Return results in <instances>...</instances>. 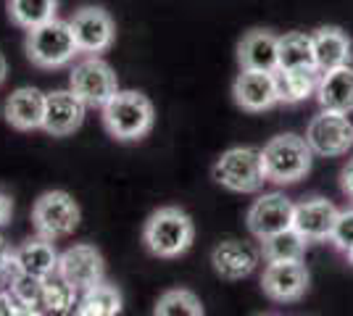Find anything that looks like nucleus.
Masks as SVG:
<instances>
[{
	"label": "nucleus",
	"mask_w": 353,
	"mask_h": 316,
	"mask_svg": "<svg viewBox=\"0 0 353 316\" xmlns=\"http://www.w3.org/2000/svg\"><path fill=\"white\" fill-rule=\"evenodd\" d=\"M101 121L108 135L119 143H137L153 129L156 111L150 98L140 90H119L101 108Z\"/></svg>",
	"instance_id": "obj_1"
},
{
	"label": "nucleus",
	"mask_w": 353,
	"mask_h": 316,
	"mask_svg": "<svg viewBox=\"0 0 353 316\" xmlns=\"http://www.w3.org/2000/svg\"><path fill=\"white\" fill-rule=\"evenodd\" d=\"M21 316H50V314H48L45 308H27V311H24Z\"/></svg>",
	"instance_id": "obj_35"
},
{
	"label": "nucleus",
	"mask_w": 353,
	"mask_h": 316,
	"mask_svg": "<svg viewBox=\"0 0 353 316\" xmlns=\"http://www.w3.org/2000/svg\"><path fill=\"white\" fill-rule=\"evenodd\" d=\"M309 242L295 227L290 229H282L272 238L261 240V256L272 264V261H303L306 251H309Z\"/></svg>",
	"instance_id": "obj_25"
},
{
	"label": "nucleus",
	"mask_w": 353,
	"mask_h": 316,
	"mask_svg": "<svg viewBox=\"0 0 353 316\" xmlns=\"http://www.w3.org/2000/svg\"><path fill=\"white\" fill-rule=\"evenodd\" d=\"M316 101L324 111H338V114H351L353 111V66H338L322 72L319 87H316Z\"/></svg>",
	"instance_id": "obj_20"
},
{
	"label": "nucleus",
	"mask_w": 353,
	"mask_h": 316,
	"mask_svg": "<svg viewBox=\"0 0 353 316\" xmlns=\"http://www.w3.org/2000/svg\"><path fill=\"white\" fill-rule=\"evenodd\" d=\"M192 240H195V224L190 213L176 206L153 211L143 224V245L156 258H179L190 251Z\"/></svg>",
	"instance_id": "obj_2"
},
{
	"label": "nucleus",
	"mask_w": 353,
	"mask_h": 316,
	"mask_svg": "<svg viewBox=\"0 0 353 316\" xmlns=\"http://www.w3.org/2000/svg\"><path fill=\"white\" fill-rule=\"evenodd\" d=\"M306 143H309L311 151L316 156H324V158L345 156L353 148V124L348 121V114L322 108V114H316L309 121Z\"/></svg>",
	"instance_id": "obj_8"
},
{
	"label": "nucleus",
	"mask_w": 353,
	"mask_h": 316,
	"mask_svg": "<svg viewBox=\"0 0 353 316\" xmlns=\"http://www.w3.org/2000/svg\"><path fill=\"white\" fill-rule=\"evenodd\" d=\"M24 50H27V59L37 69H50V72L69 66L79 56V45L74 40L72 27H69V21H61V19L45 21L27 32Z\"/></svg>",
	"instance_id": "obj_3"
},
{
	"label": "nucleus",
	"mask_w": 353,
	"mask_h": 316,
	"mask_svg": "<svg viewBox=\"0 0 353 316\" xmlns=\"http://www.w3.org/2000/svg\"><path fill=\"white\" fill-rule=\"evenodd\" d=\"M14 251H16L19 264H21V269L27 271V274L40 277V280H50V277H56L61 253L56 251L53 240L34 235V238H30L27 242H21V245L14 248Z\"/></svg>",
	"instance_id": "obj_21"
},
{
	"label": "nucleus",
	"mask_w": 353,
	"mask_h": 316,
	"mask_svg": "<svg viewBox=\"0 0 353 316\" xmlns=\"http://www.w3.org/2000/svg\"><path fill=\"white\" fill-rule=\"evenodd\" d=\"M77 303H79V293L69 282H63L59 274L45 280L40 308H45L50 316H69L77 308Z\"/></svg>",
	"instance_id": "obj_28"
},
{
	"label": "nucleus",
	"mask_w": 353,
	"mask_h": 316,
	"mask_svg": "<svg viewBox=\"0 0 353 316\" xmlns=\"http://www.w3.org/2000/svg\"><path fill=\"white\" fill-rule=\"evenodd\" d=\"M261 251H256L250 242L243 240H224L211 251V266L227 282L245 280L259 266Z\"/></svg>",
	"instance_id": "obj_15"
},
{
	"label": "nucleus",
	"mask_w": 353,
	"mask_h": 316,
	"mask_svg": "<svg viewBox=\"0 0 353 316\" xmlns=\"http://www.w3.org/2000/svg\"><path fill=\"white\" fill-rule=\"evenodd\" d=\"M6 76H8V61H6V56L0 53V85L6 82Z\"/></svg>",
	"instance_id": "obj_34"
},
{
	"label": "nucleus",
	"mask_w": 353,
	"mask_h": 316,
	"mask_svg": "<svg viewBox=\"0 0 353 316\" xmlns=\"http://www.w3.org/2000/svg\"><path fill=\"white\" fill-rule=\"evenodd\" d=\"M121 306H124V301H121L119 287L101 282V285L90 287L79 295L74 316H119Z\"/></svg>",
	"instance_id": "obj_24"
},
{
	"label": "nucleus",
	"mask_w": 353,
	"mask_h": 316,
	"mask_svg": "<svg viewBox=\"0 0 353 316\" xmlns=\"http://www.w3.org/2000/svg\"><path fill=\"white\" fill-rule=\"evenodd\" d=\"M340 185H343V193L348 198H353V161H348V166L343 169L340 174Z\"/></svg>",
	"instance_id": "obj_33"
},
{
	"label": "nucleus",
	"mask_w": 353,
	"mask_h": 316,
	"mask_svg": "<svg viewBox=\"0 0 353 316\" xmlns=\"http://www.w3.org/2000/svg\"><path fill=\"white\" fill-rule=\"evenodd\" d=\"M3 116L16 132L43 129L45 119V92L37 87H19L3 103Z\"/></svg>",
	"instance_id": "obj_18"
},
{
	"label": "nucleus",
	"mask_w": 353,
	"mask_h": 316,
	"mask_svg": "<svg viewBox=\"0 0 353 316\" xmlns=\"http://www.w3.org/2000/svg\"><path fill=\"white\" fill-rule=\"evenodd\" d=\"M322 72L319 69H303V72H285L277 69L274 72V82H277V95L280 103H301L311 95H316Z\"/></svg>",
	"instance_id": "obj_22"
},
{
	"label": "nucleus",
	"mask_w": 353,
	"mask_h": 316,
	"mask_svg": "<svg viewBox=\"0 0 353 316\" xmlns=\"http://www.w3.org/2000/svg\"><path fill=\"white\" fill-rule=\"evenodd\" d=\"M211 177L230 193H259L264 187L266 171L261 151L256 148H230L216 158Z\"/></svg>",
	"instance_id": "obj_5"
},
{
	"label": "nucleus",
	"mask_w": 353,
	"mask_h": 316,
	"mask_svg": "<svg viewBox=\"0 0 353 316\" xmlns=\"http://www.w3.org/2000/svg\"><path fill=\"white\" fill-rule=\"evenodd\" d=\"M14 216V200L6 190H0V227H6Z\"/></svg>",
	"instance_id": "obj_32"
},
{
	"label": "nucleus",
	"mask_w": 353,
	"mask_h": 316,
	"mask_svg": "<svg viewBox=\"0 0 353 316\" xmlns=\"http://www.w3.org/2000/svg\"><path fill=\"white\" fill-rule=\"evenodd\" d=\"M69 27L79 45V53H88V56H101L117 40V24L101 6H82L79 11H74Z\"/></svg>",
	"instance_id": "obj_9"
},
{
	"label": "nucleus",
	"mask_w": 353,
	"mask_h": 316,
	"mask_svg": "<svg viewBox=\"0 0 353 316\" xmlns=\"http://www.w3.org/2000/svg\"><path fill=\"white\" fill-rule=\"evenodd\" d=\"M261 290L274 303L301 301L309 290V269L303 261H272L261 274Z\"/></svg>",
	"instance_id": "obj_11"
},
{
	"label": "nucleus",
	"mask_w": 353,
	"mask_h": 316,
	"mask_svg": "<svg viewBox=\"0 0 353 316\" xmlns=\"http://www.w3.org/2000/svg\"><path fill=\"white\" fill-rule=\"evenodd\" d=\"M311 156H314V151L303 137L290 135V132L272 137L261 148L266 180L277 182V185H290V182L303 180L311 171Z\"/></svg>",
	"instance_id": "obj_4"
},
{
	"label": "nucleus",
	"mask_w": 353,
	"mask_h": 316,
	"mask_svg": "<svg viewBox=\"0 0 353 316\" xmlns=\"http://www.w3.org/2000/svg\"><path fill=\"white\" fill-rule=\"evenodd\" d=\"M79 219H82L79 203L66 190H48L32 206V227H34V232L53 242L61 240V238H69L79 227Z\"/></svg>",
	"instance_id": "obj_6"
},
{
	"label": "nucleus",
	"mask_w": 353,
	"mask_h": 316,
	"mask_svg": "<svg viewBox=\"0 0 353 316\" xmlns=\"http://www.w3.org/2000/svg\"><path fill=\"white\" fill-rule=\"evenodd\" d=\"M261 316H269V314H261Z\"/></svg>",
	"instance_id": "obj_38"
},
{
	"label": "nucleus",
	"mask_w": 353,
	"mask_h": 316,
	"mask_svg": "<svg viewBox=\"0 0 353 316\" xmlns=\"http://www.w3.org/2000/svg\"><path fill=\"white\" fill-rule=\"evenodd\" d=\"M293 213L295 206L290 198H285L282 193H266L259 200H253L245 222H248L250 235L264 240V238H272L282 229H290L293 227Z\"/></svg>",
	"instance_id": "obj_12"
},
{
	"label": "nucleus",
	"mask_w": 353,
	"mask_h": 316,
	"mask_svg": "<svg viewBox=\"0 0 353 316\" xmlns=\"http://www.w3.org/2000/svg\"><path fill=\"white\" fill-rule=\"evenodd\" d=\"M69 90L82 101L85 105L103 108L114 95L119 92L117 72L111 69V63H105L98 56H88L79 61L69 74Z\"/></svg>",
	"instance_id": "obj_7"
},
{
	"label": "nucleus",
	"mask_w": 353,
	"mask_h": 316,
	"mask_svg": "<svg viewBox=\"0 0 353 316\" xmlns=\"http://www.w3.org/2000/svg\"><path fill=\"white\" fill-rule=\"evenodd\" d=\"M280 37L266 30H250L237 43V63L245 72H277Z\"/></svg>",
	"instance_id": "obj_16"
},
{
	"label": "nucleus",
	"mask_w": 353,
	"mask_h": 316,
	"mask_svg": "<svg viewBox=\"0 0 353 316\" xmlns=\"http://www.w3.org/2000/svg\"><path fill=\"white\" fill-rule=\"evenodd\" d=\"M85 108L72 90L45 92V119L43 129L50 137H69L74 135L82 121H85Z\"/></svg>",
	"instance_id": "obj_13"
},
{
	"label": "nucleus",
	"mask_w": 353,
	"mask_h": 316,
	"mask_svg": "<svg viewBox=\"0 0 353 316\" xmlns=\"http://www.w3.org/2000/svg\"><path fill=\"white\" fill-rule=\"evenodd\" d=\"M0 285H3V280H0Z\"/></svg>",
	"instance_id": "obj_39"
},
{
	"label": "nucleus",
	"mask_w": 353,
	"mask_h": 316,
	"mask_svg": "<svg viewBox=\"0 0 353 316\" xmlns=\"http://www.w3.org/2000/svg\"><path fill=\"white\" fill-rule=\"evenodd\" d=\"M3 251H6V242H3V235H0V256H3Z\"/></svg>",
	"instance_id": "obj_36"
},
{
	"label": "nucleus",
	"mask_w": 353,
	"mask_h": 316,
	"mask_svg": "<svg viewBox=\"0 0 353 316\" xmlns=\"http://www.w3.org/2000/svg\"><path fill=\"white\" fill-rule=\"evenodd\" d=\"M232 95H235V103L243 111H253V114L269 111L272 105L280 103L274 72H245V69H240L235 85H232Z\"/></svg>",
	"instance_id": "obj_14"
},
{
	"label": "nucleus",
	"mask_w": 353,
	"mask_h": 316,
	"mask_svg": "<svg viewBox=\"0 0 353 316\" xmlns=\"http://www.w3.org/2000/svg\"><path fill=\"white\" fill-rule=\"evenodd\" d=\"M43 287H45V280L32 277V274L24 271L21 277H16L14 282L8 285V293L14 295V301L21 308H40V303H43Z\"/></svg>",
	"instance_id": "obj_29"
},
{
	"label": "nucleus",
	"mask_w": 353,
	"mask_h": 316,
	"mask_svg": "<svg viewBox=\"0 0 353 316\" xmlns=\"http://www.w3.org/2000/svg\"><path fill=\"white\" fill-rule=\"evenodd\" d=\"M280 66L285 72H303V69H316V59H314V43L311 34L306 32H288L280 37Z\"/></svg>",
	"instance_id": "obj_23"
},
{
	"label": "nucleus",
	"mask_w": 353,
	"mask_h": 316,
	"mask_svg": "<svg viewBox=\"0 0 353 316\" xmlns=\"http://www.w3.org/2000/svg\"><path fill=\"white\" fill-rule=\"evenodd\" d=\"M56 11H59V0H8L11 21L27 32L45 21H53Z\"/></svg>",
	"instance_id": "obj_26"
},
{
	"label": "nucleus",
	"mask_w": 353,
	"mask_h": 316,
	"mask_svg": "<svg viewBox=\"0 0 353 316\" xmlns=\"http://www.w3.org/2000/svg\"><path fill=\"white\" fill-rule=\"evenodd\" d=\"M24 311L27 308H21L11 293H0V316H21Z\"/></svg>",
	"instance_id": "obj_31"
},
{
	"label": "nucleus",
	"mask_w": 353,
	"mask_h": 316,
	"mask_svg": "<svg viewBox=\"0 0 353 316\" xmlns=\"http://www.w3.org/2000/svg\"><path fill=\"white\" fill-rule=\"evenodd\" d=\"M59 274L63 282L69 285L82 295L90 287L105 282V261L103 253L95 248V245H88V242H77L72 248H66L59 258Z\"/></svg>",
	"instance_id": "obj_10"
},
{
	"label": "nucleus",
	"mask_w": 353,
	"mask_h": 316,
	"mask_svg": "<svg viewBox=\"0 0 353 316\" xmlns=\"http://www.w3.org/2000/svg\"><path fill=\"white\" fill-rule=\"evenodd\" d=\"M153 316H206L201 298L188 287H172L159 295Z\"/></svg>",
	"instance_id": "obj_27"
},
{
	"label": "nucleus",
	"mask_w": 353,
	"mask_h": 316,
	"mask_svg": "<svg viewBox=\"0 0 353 316\" xmlns=\"http://www.w3.org/2000/svg\"><path fill=\"white\" fill-rule=\"evenodd\" d=\"M314 43V59L319 72H330L338 66H348L353 59V43L351 37L338 27H322L311 34Z\"/></svg>",
	"instance_id": "obj_19"
},
{
	"label": "nucleus",
	"mask_w": 353,
	"mask_h": 316,
	"mask_svg": "<svg viewBox=\"0 0 353 316\" xmlns=\"http://www.w3.org/2000/svg\"><path fill=\"white\" fill-rule=\"evenodd\" d=\"M345 256H348V261H351V264H353V251H348V253H345Z\"/></svg>",
	"instance_id": "obj_37"
},
{
	"label": "nucleus",
	"mask_w": 353,
	"mask_h": 316,
	"mask_svg": "<svg viewBox=\"0 0 353 316\" xmlns=\"http://www.w3.org/2000/svg\"><path fill=\"white\" fill-rule=\"evenodd\" d=\"M330 240L335 242V248L343 251V253L353 251V209L338 213V222H335V229H332Z\"/></svg>",
	"instance_id": "obj_30"
},
{
	"label": "nucleus",
	"mask_w": 353,
	"mask_h": 316,
	"mask_svg": "<svg viewBox=\"0 0 353 316\" xmlns=\"http://www.w3.org/2000/svg\"><path fill=\"white\" fill-rule=\"evenodd\" d=\"M338 213L340 211L327 198H309V200H301L295 206L293 227L311 242L327 240V238H332Z\"/></svg>",
	"instance_id": "obj_17"
}]
</instances>
